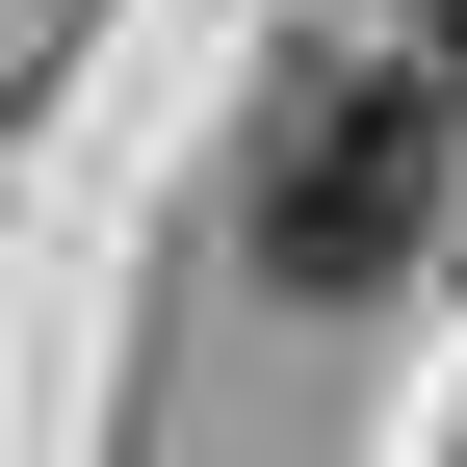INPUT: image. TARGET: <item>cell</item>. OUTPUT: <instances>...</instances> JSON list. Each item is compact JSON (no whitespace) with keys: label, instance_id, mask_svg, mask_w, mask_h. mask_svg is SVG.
<instances>
[{"label":"cell","instance_id":"2","mask_svg":"<svg viewBox=\"0 0 467 467\" xmlns=\"http://www.w3.org/2000/svg\"><path fill=\"white\" fill-rule=\"evenodd\" d=\"M441 130H467V104H441Z\"/></svg>","mask_w":467,"mask_h":467},{"label":"cell","instance_id":"1","mask_svg":"<svg viewBox=\"0 0 467 467\" xmlns=\"http://www.w3.org/2000/svg\"><path fill=\"white\" fill-rule=\"evenodd\" d=\"M467 130L441 78H389V52H312V78H260V285H389L441 234Z\"/></svg>","mask_w":467,"mask_h":467}]
</instances>
